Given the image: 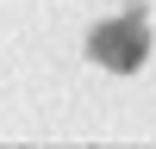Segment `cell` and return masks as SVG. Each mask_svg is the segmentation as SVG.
Returning a JSON list of instances; mask_svg holds the SVG:
<instances>
[{
	"label": "cell",
	"mask_w": 156,
	"mask_h": 149,
	"mask_svg": "<svg viewBox=\"0 0 156 149\" xmlns=\"http://www.w3.org/2000/svg\"><path fill=\"white\" fill-rule=\"evenodd\" d=\"M87 56H94L100 68H112V74L144 68V56H150V25H144V19H106V25H94V31H87Z\"/></svg>",
	"instance_id": "6da1fadb"
}]
</instances>
